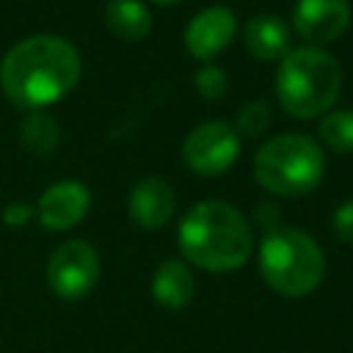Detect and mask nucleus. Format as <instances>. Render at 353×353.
Here are the masks:
<instances>
[{"mask_svg": "<svg viewBox=\"0 0 353 353\" xmlns=\"http://www.w3.org/2000/svg\"><path fill=\"white\" fill-rule=\"evenodd\" d=\"M80 52L72 41L36 33L17 41L0 61V88L19 110H44L61 102L80 80Z\"/></svg>", "mask_w": 353, "mask_h": 353, "instance_id": "obj_1", "label": "nucleus"}, {"mask_svg": "<svg viewBox=\"0 0 353 353\" xmlns=\"http://www.w3.org/2000/svg\"><path fill=\"white\" fill-rule=\"evenodd\" d=\"M182 256L210 273H229L248 262L254 232L248 218L229 201L207 199L193 204L179 221Z\"/></svg>", "mask_w": 353, "mask_h": 353, "instance_id": "obj_2", "label": "nucleus"}, {"mask_svg": "<svg viewBox=\"0 0 353 353\" xmlns=\"http://www.w3.org/2000/svg\"><path fill=\"white\" fill-rule=\"evenodd\" d=\"M342 91L339 61L323 47H295L279 61L276 99L295 119L328 113Z\"/></svg>", "mask_w": 353, "mask_h": 353, "instance_id": "obj_3", "label": "nucleus"}, {"mask_svg": "<svg viewBox=\"0 0 353 353\" xmlns=\"http://www.w3.org/2000/svg\"><path fill=\"white\" fill-rule=\"evenodd\" d=\"M254 179L262 190L279 199H298L312 193L325 171L320 143L301 132H284L265 141L254 154Z\"/></svg>", "mask_w": 353, "mask_h": 353, "instance_id": "obj_4", "label": "nucleus"}, {"mask_svg": "<svg viewBox=\"0 0 353 353\" xmlns=\"http://www.w3.org/2000/svg\"><path fill=\"white\" fill-rule=\"evenodd\" d=\"M259 273L265 284L284 298H303L325 279V254L301 229L279 226L259 245Z\"/></svg>", "mask_w": 353, "mask_h": 353, "instance_id": "obj_5", "label": "nucleus"}, {"mask_svg": "<svg viewBox=\"0 0 353 353\" xmlns=\"http://www.w3.org/2000/svg\"><path fill=\"white\" fill-rule=\"evenodd\" d=\"M99 281V254L85 240L61 243L47 265V284L61 301H83Z\"/></svg>", "mask_w": 353, "mask_h": 353, "instance_id": "obj_6", "label": "nucleus"}, {"mask_svg": "<svg viewBox=\"0 0 353 353\" xmlns=\"http://www.w3.org/2000/svg\"><path fill=\"white\" fill-rule=\"evenodd\" d=\"M240 154V135L229 121H204L182 143L185 165L199 176H221Z\"/></svg>", "mask_w": 353, "mask_h": 353, "instance_id": "obj_7", "label": "nucleus"}, {"mask_svg": "<svg viewBox=\"0 0 353 353\" xmlns=\"http://www.w3.org/2000/svg\"><path fill=\"white\" fill-rule=\"evenodd\" d=\"M350 25L347 0H298L292 8V30L309 44L323 47L339 39Z\"/></svg>", "mask_w": 353, "mask_h": 353, "instance_id": "obj_8", "label": "nucleus"}, {"mask_svg": "<svg viewBox=\"0 0 353 353\" xmlns=\"http://www.w3.org/2000/svg\"><path fill=\"white\" fill-rule=\"evenodd\" d=\"M91 207V193L83 182L63 179L50 185L36 201V218L47 232H69L77 226Z\"/></svg>", "mask_w": 353, "mask_h": 353, "instance_id": "obj_9", "label": "nucleus"}, {"mask_svg": "<svg viewBox=\"0 0 353 353\" xmlns=\"http://www.w3.org/2000/svg\"><path fill=\"white\" fill-rule=\"evenodd\" d=\"M234 30H237L234 14L223 6H210L188 22L185 50L196 61H212L218 52H223L229 47V41L234 39Z\"/></svg>", "mask_w": 353, "mask_h": 353, "instance_id": "obj_10", "label": "nucleus"}, {"mask_svg": "<svg viewBox=\"0 0 353 353\" xmlns=\"http://www.w3.org/2000/svg\"><path fill=\"white\" fill-rule=\"evenodd\" d=\"M174 207H176V196H174V188L160 179V176H146L141 179L132 190H130V199H127V210H130V218L146 229V232H154V229H163L171 215H174Z\"/></svg>", "mask_w": 353, "mask_h": 353, "instance_id": "obj_11", "label": "nucleus"}, {"mask_svg": "<svg viewBox=\"0 0 353 353\" xmlns=\"http://www.w3.org/2000/svg\"><path fill=\"white\" fill-rule=\"evenodd\" d=\"M243 44L254 61H262V63L281 61L290 52V28L284 25V19L273 14L251 17L243 30Z\"/></svg>", "mask_w": 353, "mask_h": 353, "instance_id": "obj_12", "label": "nucleus"}, {"mask_svg": "<svg viewBox=\"0 0 353 353\" xmlns=\"http://www.w3.org/2000/svg\"><path fill=\"white\" fill-rule=\"evenodd\" d=\"M193 273L182 259H165L152 276V298L163 309H182L193 298Z\"/></svg>", "mask_w": 353, "mask_h": 353, "instance_id": "obj_13", "label": "nucleus"}, {"mask_svg": "<svg viewBox=\"0 0 353 353\" xmlns=\"http://www.w3.org/2000/svg\"><path fill=\"white\" fill-rule=\"evenodd\" d=\"M105 25L121 41H141L152 30V14L141 0H110L105 8Z\"/></svg>", "mask_w": 353, "mask_h": 353, "instance_id": "obj_14", "label": "nucleus"}, {"mask_svg": "<svg viewBox=\"0 0 353 353\" xmlns=\"http://www.w3.org/2000/svg\"><path fill=\"white\" fill-rule=\"evenodd\" d=\"M19 141L30 154L47 157L61 146V124L44 110H33L19 124Z\"/></svg>", "mask_w": 353, "mask_h": 353, "instance_id": "obj_15", "label": "nucleus"}, {"mask_svg": "<svg viewBox=\"0 0 353 353\" xmlns=\"http://www.w3.org/2000/svg\"><path fill=\"white\" fill-rule=\"evenodd\" d=\"M320 141L336 154H353V108L328 110L320 116Z\"/></svg>", "mask_w": 353, "mask_h": 353, "instance_id": "obj_16", "label": "nucleus"}, {"mask_svg": "<svg viewBox=\"0 0 353 353\" xmlns=\"http://www.w3.org/2000/svg\"><path fill=\"white\" fill-rule=\"evenodd\" d=\"M270 127V105L265 99H254L248 105L240 108L237 113V135H245V138H259L265 130Z\"/></svg>", "mask_w": 353, "mask_h": 353, "instance_id": "obj_17", "label": "nucleus"}, {"mask_svg": "<svg viewBox=\"0 0 353 353\" xmlns=\"http://www.w3.org/2000/svg\"><path fill=\"white\" fill-rule=\"evenodd\" d=\"M196 91L204 97V99H221L223 94H226V88H229V77H226V72L221 69V66H212V63H207V66H201L199 72H196Z\"/></svg>", "mask_w": 353, "mask_h": 353, "instance_id": "obj_18", "label": "nucleus"}, {"mask_svg": "<svg viewBox=\"0 0 353 353\" xmlns=\"http://www.w3.org/2000/svg\"><path fill=\"white\" fill-rule=\"evenodd\" d=\"M331 226H334V234H336L342 243L353 245V201H345V204H339V207L334 210Z\"/></svg>", "mask_w": 353, "mask_h": 353, "instance_id": "obj_19", "label": "nucleus"}, {"mask_svg": "<svg viewBox=\"0 0 353 353\" xmlns=\"http://www.w3.org/2000/svg\"><path fill=\"white\" fill-rule=\"evenodd\" d=\"M33 215H36V207H33V204L11 201V204L3 210V223H6V226H25L28 221H33Z\"/></svg>", "mask_w": 353, "mask_h": 353, "instance_id": "obj_20", "label": "nucleus"}, {"mask_svg": "<svg viewBox=\"0 0 353 353\" xmlns=\"http://www.w3.org/2000/svg\"><path fill=\"white\" fill-rule=\"evenodd\" d=\"M152 3H154V6H176L179 0H152Z\"/></svg>", "mask_w": 353, "mask_h": 353, "instance_id": "obj_21", "label": "nucleus"}]
</instances>
